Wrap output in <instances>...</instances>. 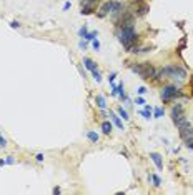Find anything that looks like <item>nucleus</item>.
<instances>
[{"label":"nucleus","mask_w":193,"mask_h":195,"mask_svg":"<svg viewBox=\"0 0 193 195\" xmlns=\"http://www.w3.org/2000/svg\"><path fill=\"white\" fill-rule=\"evenodd\" d=\"M132 70L135 73H138L142 78H153L155 77V72H157V68L147 63V62H143V63H137V65H133Z\"/></svg>","instance_id":"obj_2"},{"label":"nucleus","mask_w":193,"mask_h":195,"mask_svg":"<svg viewBox=\"0 0 193 195\" xmlns=\"http://www.w3.org/2000/svg\"><path fill=\"white\" fill-rule=\"evenodd\" d=\"M173 123H175V125L178 127V130H180V128H187V127H190V120H188V118L185 117L183 113L173 118Z\"/></svg>","instance_id":"obj_6"},{"label":"nucleus","mask_w":193,"mask_h":195,"mask_svg":"<svg viewBox=\"0 0 193 195\" xmlns=\"http://www.w3.org/2000/svg\"><path fill=\"white\" fill-rule=\"evenodd\" d=\"M138 93H140V95L147 93V88H145V87H140V88H138Z\"/></svg>","instance_id":"obj_26"},{"label":"nucleus","mask_w":193,"mask_h":195,"mask_svg":"<svg viewBox=\"0 0 193 195\" xmlns=\"http://www.w3.org/2000/svg\"><path fill=\"white\" fill-rule=\"evenodd\" d=\"M177 97H182V92H180V88L173 87V85H168V87H163L162 90V100L165 103L167 102H172L173 98Z\"/></svg>","instance_id":"obj_4"},{"label":"nucleus","mask_w":193,"mask_h":195,"mask_svg":"<svg viewBox=\"0 0 193 195\" xmlns=\"http://www.w3.org/2000/svg\"><path fill=\"white\" fill-rule=\"evenodd\" d=\"M102 130H103V134H110V132H112V123L110 122H103L102 123Z\"/></svg>","instance_id":"obj_13"},{"label":"nucleus","mask_w":193,"mask_h":195,"mask_svg":"<svg viewBox=\"0 0 193 195\" xmlns=\"http://www.w3.org/2000/svg\"><path fill=\"white\" fill-rule=\"evenodd\" d=\"M185 145H187L188 149L193 150V137H188V139H185Z\"/></svg>","instance_id":"obj_17"},{"label":"nucleus","mask_w":193,"mask_h":195,"mask_svg":"<svg viewBox=\"0 0 193 195\" xmlns=\"http://www.w3.org/2000/svg\"><path fill=\"white\" fill-rule=\"evenodd\" d=\"M142 115L145 118H150V117H152V107H150V105H147V107H145V110H142Z\"/></svg>","instance_id":"obj_14"},{"label":"nucleus","mask_w":193,"mask_h":195,"mask_svg":"<svg viewBox=\"0 0 193 195\" xmlns=\"http://www.w3.org/2000/svg\"><path fill=\"white\" fill-rule=\"evenodd\" d=\"M7 164H15V160L12 159V157H9V159H7Z\"/></svg>","instance_id":"obj_30"},{"label":"nucleus","mask_w":193,"mask_h":195,"mask_svg":"<svg viewBox=\"0 0 193 195\" xmlns=\"http://www.w3.org/2000/svg\"><path fill=\"white\" fill-rule=\"evenodd\" d=\"M137 103H138V105H143V103H145V100H143V98H137Z\"/></svg>","instance_id":"obj_28"},{"label":"nucleus","mask_w":193,"mask_h":195,"mask_svg":"<svg viewBox=\"0 0 193 195\" xmlns=\"http://www.w3.org/2000/svg\"><path fill=\"white\" fill-rule=\"evenodd\" d=\"M115 77H117V75H115V73H112V75H110V77H108V82L112 83L113 80H115Z\"/></svg>","instance_id":"obj_27"},{"label":"nucleus","mask_w":193,"mask_h":195,"mask_svg":"<svg viewBox=\"0 0 193 195\" xmlns=\"http://www.w3.org/2000/svg\"><path fill=\"white\" fill-rule=\"evenodd\" d=\"M182 112H183V107H182V105H177V107H173V108H172V118L178 117V115H182Z\"/></svg>","instance_id":"obj_12"},{"label":"nucleus","mask_w":193,"mask_h":195,"mask_svg":"<svg viewBox=\"0 0 193 195\" xmlns=\"http://www.w3.org/2000/svg\"><path fill=\"white\" fill-rule=\"evenodd\" d=\"M148 12V5L147 4H142V5L138 7V10H135V14H137V17H142V15H145Z\"/></svg>","instance_id":"obj_11"},{"label":"nucleus","mask_w":193,"mask_h":195,"mask_svg":"<svg viewBox=\"0 0 193 195\" xmlns=\"http://www.w3.org/2000/svg\"><path fill=\"white\" fill-rule=\"evenodd\" d=\"M150 179H152L153 182H155V184H153V185H157V187H158V185H160V184H162V180L158 179L157 175H150Z\"/></svg>","instance_id":"obj_21"},{"label":"nucleus","mask_w":193,"mask_h":195,"mask_svg":"<svg viewBox=\"0 0 193 195\" xmlns=\"http://www.w3.org/2000/svg\"><path fill=\"white\" fill-rule=\"evenodd\" d=\"M10 27H12V28H18V27H20V23H18V22H12Z\"/></svg>","instance_id":"obj_25"},{"label":"nucleus","mask_w":193,"mask_h":195,"mask_svg":"<svg viewBox=\"0 0 193 195\" xmlns=\"http://www.w3.org/2000/svg\"><path fill=\"white\" fill-rule=\"evenodd\" d=\"M180 137H182V139L193 137V127H192V125H190V127H187V128H180Z\"/></svg>","instance_id":"obj_8"},{"label":"nucleus","mask_w":193,"mask_h":195,"mask_svg":"<svg viewBox=\"0 0 193 195\" xmlns=\"http://www.w3.org/2000/svg\"><path fill=\"white\" fill-rule=\"evenodd\" d=\"M87 33H88V32H87V27H82V28H80V35L82 37H87Z\"/></svg>","instance_id":"obj_22"},{"label":"nucleus","mask_w":193,"mask_h":195,"mask_svg":"<svg viewBox=\"0 0 193 195\" xmlns=\"http://www.w3.org/2000/svg\"><path fill=\"white\" fill-rule=\"evenodd\" d=\"M7 164V160H0V165H5Z\"/></svg>","instance_id":"obj_33"},{"label":"nucleus","mask_w":193,"mask_h":195,"mask_svg":"<svg viewBox=\"0 0 193 195\" xmlns=\"http://www.w3.org/2000/svg\"><path fill=\"white\" fill-rule=\"evenodd\" d=\"M92 73H93V78H95L97 82H100V80H102V77H100V72H98L97 68H95V70H93V72H92Z\"/></svg>","instance_id":"obj_19"},{"label":"nucleus","mask_w":193,"mask_h":195,"mask_svg":"<svg viewBox=\"0 0 193 195\" xmlns=\"http://www.w3.org/2000/svg\"><path fill=\"white\" fill-rule=\"evenodd\" d=\"M80 48H83V50L87 48V43H85V42H82V43H80Z\"/></svg>","instance_id":"obj_32"},{"label":"nucleus","mask_w":193,"mask_h":195,"mask_svg":"<svg viewBox=\"0 0 193 195\" xmlns=\"http://www.w3.org/2000/svg\"><path fill=\"white\" fill-rule=\"evenodd\" d=\"M68 9H70V4H68V2H67L65 5H63V10H68Z\"/></svg>","instance_id":"obj_31"},{"label":"nucleus","mask_w":193,"mask_h":195,"mask_svg":"<svg viewBox=\"0 0 193 195\" xmlns=\"http://www.w3.org/2000/svg\"><path fill=\"white\" fill-rule=\"evenodd\" d=\"M150 157H152V160L155 162L157 169H160V170H162V169H163V160H162V155H160V154H155V152H153V154H150Z\"/></svg>","instance_id":"obj_7"},{"label":"nucleus","mask_w":193,"mask_h":195,"mask_svg":"<svg viewBox=\"0 0 193 195\" xmlns=\"http://www.w3.org/2000/svg\"><path fill=\"white\" fill-rule=\"evenodd\" d=\"M118 113H120V117H123V118H125V120H127V118H128V113H127V110H123L122 107L118 108Z\"/></svg>","instance_id":"obj_20"},{"label":"nucleus","mask_w":193,"mask_h":195,"mask_svg":"<svg viewBox=\"0 0 193 195\" xmlns=\"http://www.w3.org/2000/svg\"><path fill=\"white\" fill-rule=\"evenodd\" d=\"M153 113H155V118H160V117H162V115H163V110H162V108H160V107H157V108H155V112H153Z\"/></svg>","instance_id":"obj_18"},{"label":"nucleus","mask_w":193,"mask_h":195,"mask_svg":"<svg viewBox=\"0 0 193 195\" xmlns=\"http://www.w3.org/2000/svg\"><path fill=\"white\" fill-rule=\"evenodd\" d=\"M97 103H98V107H100V108H105V107H107V103H105V98H103L102 95H98V97H97Z\"/></svg>","instance_id":"obj_16"},{"label":"nucleus","mask_w":193,"mask_h":195,"mask_svg":"<svg viewBox=\"0 0 193 195\" xmlns=\"http://www.w3.org/2000/svg\"><path fill=\"white\" fill-rule=\"evenodd\" d=\"M93 48H95V50H98V48H100V42L95 40V38H93Z\"/></svg>","instance_id":"obj_24"},{"label":"nucleus","mask_w":193,"mask_h":195,"mask_svg":"<svg viewBox=\"0 0 193 195\" xmlns=\"http://www.w3.org/2000/svg\"><path fill=\"white\" fill-rule=\"evenodd\" d=\"M87 137H88V140H90V142H93V144H97V140H98V135H97L95 132H88V134H87Z\"/></svg>","instance_id":"obj_15"},{"label":"nucleus","mask_w":193,"mask_h":195,"mask_svg":"<svg viewBox=\"0 0 193 195\" xmlns=\"http://www.w3.org/2000/svg\"><path fill=\"white\" fill-rule=\"evenodd\" d=\"M83 63H85V67L90 70V72H93L97 68V65H95V62L92 60V58H83Z\"/></svg>","instance_id":"obj_10"},{"label":"nucleus","mask_w":193,"mask_h":195,"mask_svg":"<svg viewBox=\"0 0 193 195\" xmlns=\"http://www.w3.org/2000/svg\"><path fill=\"white\" fill-rule=\"evenodd\" d=\"M110 118H112V122L115 123L118 128H122V130H123V123H122V120H120V117H117L113 112H110Z\"/></svg>","instance_id":"obj_9"},{"label":"nucleus","mask_w":193,"mask_h":195,"mask_svg":"<svg viewBox=\"0 0 193 195\" xmlns=\"http://www.w3.org/2000/svg\"><path fill=\"white\" fill-rule=\"evenodd\" d=\"M37 160H38V162H42V160H43V154H38V155H37Z\"/></svg>","instance_id":"obj_29"},{"label":"nucleus","mask_w":193,"mask_h":195,"mask_svg":"<svg viewBox=\"0 0 193 195\" xmlns=\"http://www.w3.org/2000/svg\"><path fill=\"white\" fill-rule=\"evenodd\" d=\"M122 9H123L122 2L108 0V2H105V4L100 7V14H98V17H105L107 14H118V12H122Z\"/></svg>","instance_id":"obj_3"},{"label":"nucleus","mask_w":193,"mask_h":195,"mask_svg":"<svg viewBox=\"0 0 193 195\" xmlns=\"http://www.w3.org/2000/svg\"><path fill=\"white\" fill-rule=\"evenodd\" d=\"M118 38L123 43V47L127 48V52H132L133 43L138 40V35L135 28H133V23H128V25H122L120 27V32H118Z\"/></svg>","instance_id":"obj_1"},{"label":"nucleus","mask_w":193,"mask_h":195,"mask_svg":"<svg viewBox=\"0 0 193 195\" xmlns=\"http://www.w3.org/2000/svg\"><path fill=\"white\" fill-rule=\"evenodd\" d=\"M167 77H173V78H185L187 77V70L182 68L180 65H167L163 68Z\"/></svg>","instance_id":"obj_5"},{"label":"nucleus","mask_w":193,"mask_h":195,"mask_svg":"<svg viewBox=\"0 0 193 195\" xmlns=\"http://www.w3.org/2000/svg\"><path fill=\"white\" fill-rule=\"evenodd\" d=\"M0 147H7V140L0 135Z\"/></svg>","instance_id":"obj_23"}]
</instances>
